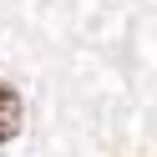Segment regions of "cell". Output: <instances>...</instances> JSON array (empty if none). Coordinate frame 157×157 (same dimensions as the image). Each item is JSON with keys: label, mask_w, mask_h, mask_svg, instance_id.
I'll use <instances>...</instances> for the list:
<instances>
[{"label": "cell", "mask_w": 157, "mask_h": 157, "mask_svg": "<svg viewBox=\"0 0 157 157\" xmlns=\"http://www.w3.org/2000/svg\"><path fill=\"white\" fill-rule=\"evenodd\" d=\"M25 127V106H21V91H15L10 81H0V147L10 142V137H21Z\"/></svg>", "instance_id": "obj_1"}]
</instances>
